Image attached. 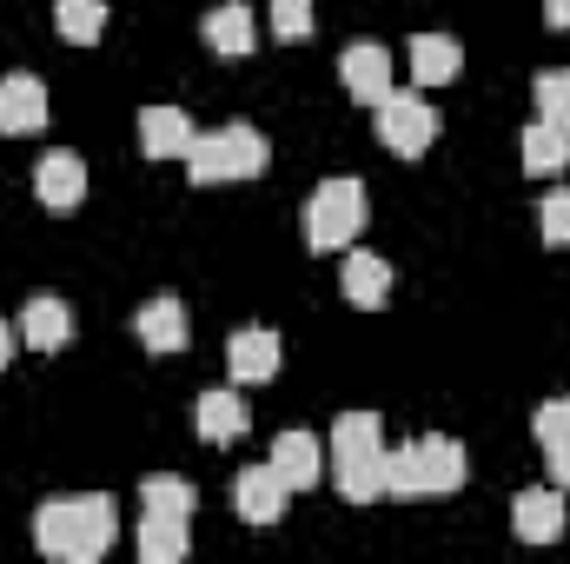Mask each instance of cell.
Instances as JSON below:
<instances>
[{
    "instance_id": "8992f818",
    "label": "cell",
    "mask_w": 570,
    "mask_h": 564,
    "mask_svg": "<svg viewBox=\"0 0 570 564\" xmlns=\"http://www.w3.org/2000/svg\"><path fill=\"white\" fill-rule=\"evenodd\" d=\"M564 525H570V512H564V492L558 485H531V492L511 498V532L524 545H558Z\"/></svg>"
},
{
    "instance_id": "5bb4252c",
    "label": "cell",
    "mask_w": 570,
    "mask_h": 564,
    "mask_svg": "<svg viewBox=\"0 0 570 564\" xmlns=\"http://www.w3.org/2000/svg\"><path fill=\"white\" fill-rule=\"evenodd\" d=\"M199 140L186 107H146L140 114V153L146 159H186V146Z\"/></svg>"
},
{
    "instance_id": "cb8c5ba5",
    "label": "cell",
    "mask_w": 570,
    "mask_h": 564,
    "mask_svg": "<svg viewBox=\"0 0 570 564\" xmlns=\"http://www.w3.org/2000/svg\"><path fill=\"white\" fill-rule=\"evenodd\" d=\"M140 505L153 512V518H186L193 525V505H199V492L186 485V478H173V471H153L140 485Z\"/></svg>"
},
{
    "instance_id": "6da1fadb",
    "label": "cell",
    "mask_w": 570,
    "mask_h": 564,
    "mask_svg": "<svg viewBox=\"0 0 570 564\" xmlns=\"http://www.w3.org/2000/svg\"><path fill=\"white\" fill-rule=\"evenodd\" d=\"M114 538H120V512H114V498H107V492L47 498V505L33 512V545H40L47 558H60V564L107 558V552H114Z\"/></svg>"
},
{
    "instance_id": "7c38bea8",
    "label": "cell",
    "mask_w": 570,
    "mask_h": 564,
    "mask_svg": "<svg viewBox=\"0 0 570 564\" xmlns=\"http://www.w3.org/2000/svg\"><path fill=\"white\" fill-rule=\"evenodd\" d=\"M20 339H27V352H60V346L73 339V312H67V299L33 292V299L20 305Z\"/></svg>"
},
{
    "instance_id": "9c48e42d",
    "label": "cell",
    "mask_w": 570,
    "mask_h": 564,
    "mask_svg": "<svg viewBox=\"0 0 570 564\" xmlns=\"http://www.w3.org/2000/svg\"><path fill=\"white\" fill-rule=\"evenodd\" d=\"M285 498H292V485H285L273 465H246V471L233 478V512H239L246 525H279Z\"/></svg>"
},
{
    "instance_id": "ac0fdd59",
    "label": "cell",
    "mask_w": 570,
    "mask_h": 564,
    "mask_svg": "<svg viewBox=\"0 0 570 564\" xmlns=\"http://www.w3.org/2000/svg\"><path fill=\"white\" fill-rule=\"evenodd\" d=\"M464 74V47L451 33H419L412 40V80L419 87H451Z\"/></svg>"
},
{
    "instance_id": "7a4b0ae2",
    "label": "cell",
    "mask_w": 570,
    "mask_h": 564,
    "mask_svg": "<svg viewBox=\"0 0 570 564\" xmlns=\"http://www.w3.org/2000/svg\"><path fill=\"white\" fill-rule=\"evenodd\" d=\"M464 445L444 438V431H425V438H405L385 451V492L392 498H438V492H458L464 485Z\"/></svg>"
},
{
    "instance_id": "9a60e30c",
    "label": "cell",
    "mask_w": 570,
    "mask_h": 564,
    "mask_svg": "<svg viewBox=\"0 0 570 564\" xmlns=\"http://www.w3.org/2000/svg\"><path fill=\"white\" fill-rule=\"evenodd\" d=\"M273 471H279L292 492H312L325 478V445L312 431H279L273 438Z\"/></svg>"
},
{
    "instance_id": "3957f363",
    "label": "cell",
    "mask_w": 570,
    "mask_h": 564,
    "mask_svg": "<svg viewBox=\"0 0 570 564\" xmlns=\"http://www.w3.org/2000/svg\"><path fill=\"white\" fill-rule=\"evenodd\" d=\"M266 159H273V146H266V134H259V127H246V120L213 127V134H199V140L186 146V173H193V186L259 179V173H266Z\"/></svg>"
},
{
    "instance_id": "484cf974",
    "label": "cell",
    "mask_w": 570,
    "mask_h": 564,
    "mask_svg": "<svg viewBox=\"0 0 570 564\" xmlns=\"http://www.w3.org/2000/svg\"><path fill=\"white\" fill-rule=\"evenodd\" d=\"M273 33L279 40H312V0H273Z\"/></svg>"
},
{
    "instance_id": "52a82bcc",
    "label": "cell",
    "mask_w": 570,
    "mask_h": 564,
    "mask_svg": "<svg viewBox=\"0 0 570 564\" xmlns=\"http://www.w3.org/2000/svg\"><path fill=\"white\" fill-rule=\"evenodd\" d=\"M33 193H40L47 213H73V206L87 200V159L67 153V146L40 153V166H33Z\"/></svg>"
},
{
    "instance_id": "4316f807",
    "label": "cell",
    "mask_w": 570,
    "mask_h": 564,
    "mask_svg": "<svg viewBox=\"0 0 570 564\" xmlns=\"http://www.w3.org/2000/svg\"><path fill=\"white\" fill-rule=\"evenodd\" d=\"M531 431H538V445H570V399H544Z\"/></svg>"
},
{
    "instance_id": "2e32d148",
    "label": "cell",
    "mask_w": 570,
    "mask_h": 564,
    "mask_svg": "<svg viewBox=\"0 0 570 564\" xmlns=\"http://www.w3.org/2000/svg\"><path fill=\"white\" fill-rule=\"evenodd\" d=\"M193 425H199V438H206V445H233V438H246V431H253V406H246L239 392H199Z\"/></svg>"
},
{
    "instance_id": "4fadbf2b",
    "label": "cell",
    "mask_w": 570,
    "mask_h": 564,
    "mask_svg": "<svg viewBox=\"0 0 570 564\" xmlns=\"http://www.w3.org/2000/svg\"><path fill=\"white\" fill-rule=\"evenodd\" d=\"M134 332H140V346H146V352H159V359L186 352V339H193V325H186V305H179V299H166V292L140 305Z\"/></svg>"
},
{
    "instance_id": "277c9868",
    "label": "cell",
    "mask_w": 570,
    "mask_h": 564,
    "mask_svg": "<svg viewBox=\"0 0 570 564\" xmlns=\"http://www.w3.org/2000/svg\"><path fill=\"white\" fill-rule=\"evenodd\" d=\"M372 206H365V186L358 179H325L312 200H305V246L312 253H338L365 233Z\"/></svg>"
},
{
    "instance_id": "e0dca14e",
    "label": "cell",
    "mask_w": 570,
    "mask_h": 564,
    "mask_svg": "<svg viewBox=\"0 0 570 564\" xmlns=\"http://www.w3.org/2000/svg\"><path fill=\"white\" fill-rule=\"evenodd\" d=\"M199 33H206V47H213V54H226V60H246V54L259 47V33H253V7H246V0L213 7Z\"/></svg>"
},
{
    "instance_id": "f546056e",
    "label": "cell",
    "mask_w": 570,
    "mask_h": 564,
    "mask_svg": "<svg viewBox=\"0 0 570 564\" xmlns=\"http://www.w3.org/2000/svg\"><path fill=\"white\" fill-rule=\"evenodd\" d=\"M544 20H551V27H564V33H570V0H544Z\"/></svg>"
},
{
    "instance_id": "8fae6325",
    "label": "cell",
    "mask_w": 570,
    "mask_h": 564,
    "mask_svg": "<svg viewBox=\"0 0 570 564\" xmlns=\"http://www.w3.org/2000/svg\"><path fill=\"white\" fill-rule=\"evenodd\" d=\"M47 114H53V107H47V87H40L33 74H7V80H0V134H13V140H20V134H40Z\"/></svg>"
},
{
    "instance_id": "83f0119b",
    "label": "cell",
    "mask_w": 570,
    "mask_h": 564,
    "mask_svg": "<svg viewBox=\"0 0 570 564\" xmlns=\"http://www.w3.org/2000/svg\"><path fill=\"white\" fill-rule=\"evenodd\" d=\"M538 226H544V246H570V193H551L544 200Z\"/></svg>"
},
{
    "instance_id": "f1b7e54d",
    "label": "cell",
    "mask_w": 570,
    "mask_h": 564,
    "mask_svg": "<svg viewBox=\"0 0 570 564\" xmlns=\"http://www.w3.org/2000/svg\"><path fill=\"white\" fill-rule=\"evenodd\" d=\"M544 465H551V485L570 492V445H544Z\"/></svg>"
},
{
    "instance_id": "d6986e66",
    "label": "cell",
    "mask_w": 570,
    "mask_h": 564,
    "mask_svg": "<svg viewBox=\"0 0 570 564\" xmlns=\"http://www.w3.org/2000/svg\"><path fill=\"white\" fill-rule=\"evenodd\" d=\"M345 299H352L358 312H379V305L392 299V266H385L379 253H345Z\"/></svg>"
},
{
    "instance_id": "ba28073f",
    "label": "cell",
    "mask_w": 570,
    "mask_h": 564,
    "mask_svg": "<svg viewBox=\"0 0 570 564\" xmlns=\"http://www.w3.org/2000/svg\"><path fill=\"white\" fill-rule=\"evenodd\" d=\"M338 80H345V94L358 107H379V100H392V54L372 47V40H358V47L338 54Z\"/></svg>"
},
{
    "instance_id": "4dcf8cb0",
    "label": "cell",
    "mask_w": 570,
    "mask_h": 564,
    "mask_svg": "<svg viewBox=\"0 0 570 564\" xmlns=\"http://www.w3.org/2000/svg\"><path fill=\"white\" fill-rule=\"evenodd\" d=\"M7 359H13V325L0 319V366H7Z\"/></svg>"
},
{
    "instance_id": "d4e9b609",
    "label": "cell",
    "mask_w": 570,
    "mask_h": 564,
    "mask_svg": "<svg viewBox=\"0 0 570 564\" xmlns=\"http://www.w3.org/2000/svg\"><path fill=\"white\" fill-rule=\"evenodd\" d=\"M531 100H538V120H558L570 127V67H551L531 80Z\"/></svg>"
},
{
    "instance_id": "5b68a950",
    "label": "cell",
    "mask_w": 570,
    "mask_h": 564,
    "mask_svg": "<svg viewBox=\"0 0 570 564\" xmlns=\"http://www.w3.org/2000/svg\"><path fill=\"white\" fill-rule=\"evenodd\" d=\"M372 114H379L385 153H399V159H419V153L438 140V114H431L425 94H392V100H379Z\"/></svg>"
},
{
    "instance_id": "7402d4cb",
    "label": "cell",
    "mask_w": 570,
    "mask_h": 564,
    "mask_svg": "<svg viewBox=\"0 0 570 564\" xmlns=\"http://www.w3.org/2000/svg\"><path fill=\"white\" fill-rule=\"evenodd\" d=\"M193 552V532H186V518H140V558L146 564H179Z\"/></svg>"
},
{
    "instance_id": "603a6c76",
    "label": "cell",
    "mask_w": 570,
    "mask_h": 564,
    "mask_svg": "<svg viewBox=\"0 0 570 564\" xmlns=\"http://www.w3.org/2000/svg\"><path fill=\"white\" fill-rule=\"evenodd\" d=\"M53 27L67 47H94L107 33V0H53Z\"/></svg>"
},
{
    "instance_id": "30bf717a",
    "label": "cell",
    "mask_w": 570,
    "mask_h": 564,
    "mask_svg": "<svg viewBox=\"0 0 570 564\" xmlns=\"http://www.w3.org/2000/svg\"><path fill=\"white\" fill-rule=\"evenodd\" d=\"M226 372H233V386H266L279 372V332H266V325L233 332L226 339Z\"/></svg>"
},
{
    "instance_id": "44dd1931",
    "label": "cell",
    "mask_w": 570,
    "mask_h": 564,
    "mask_svg": "<svg viewBox=\"0 0 570 564\" xmlns=\"http://www.w3.org/2000/svg\"><path fill=\"white\" fill-rule=\"evenodd\" d=\"M570 166V127L558 120H538V127H524V173H564Z\"/></svg>"
},
{
    "instance_id": "ffe728a7",
    "label": "cell",
    "mask_w": 570,
    "mask_h": 564,
    "mask_svg": "<svg viewBox=\"0 0 570 564\" xmlns=\"http://www.w3.org/2000/svg\"><path fill=\"white\" fill-rule=\"evenodd\" d=\"M372 451H385V425H379V412H345V419L332 425V465L372 458Z\"/></svg>"
}]
</instances>
